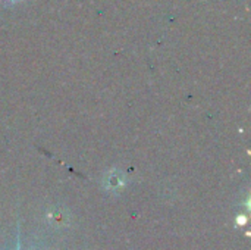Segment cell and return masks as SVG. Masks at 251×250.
Instances as JSON below:
<instances>
[{"instance_id": "obj_1", "label": "cell", "mask_w": 251, "mask_h": 250, "mask_svg": "<svg viewBox=\"0 0 251 250\" xmlns=\"http://www.w3.org/2000/svg\"><path fill=\"white\" fill-rule=\"evenodd\" d=\"M125 186V175L119 169H112L103 177V187L107 192H121Z\"/></svg>"}, {"instance_id": "obj_3", "label": "cell", "mask_w": 251, "mask_h": 250, "mask_svg": "<svg viewBox=\"0 0 251 250\" xmlns=\"http://www.w3.org/2000/svg\"><path fill=\"white\" fill-rule=\"evenodd\" d=\"M6 3H18V1H21V0H4Z\"/></svg>"}, {"instance_id": "obj_2", "label": "cell", "mask_w": 251, "mask_h": 250, "mask_svg": "<svg viewBox=\"0 0 251 250\" xmlns=\"http://www.w3.org/2000/svg\"><path fill=\"white\" fill-rule=\"evenodd\" d=\"M50 220L53 221L54 225H66L68 221H66V214L63 212H56V211H51L50 214Z\"/></svg>"}]
</instances>
